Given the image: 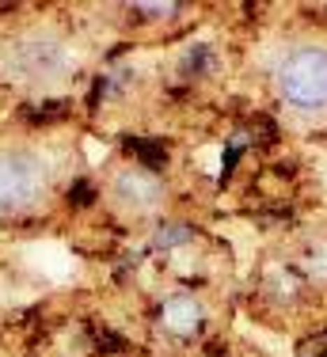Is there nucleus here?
Instances as JSON below:
<instances>
[{"instance_id":"f257e3e1","label":"nucleus","mask_w":327,"mask_h":357,"mask_svg":"<svg viewBox=\"0 0 327 357\" xmlns=\"http://www.w3.org/2000/svg\"><path fill=\"white\" fill-rule=\"evenodd\" d=\"M278 96L297 110L327 107V46H300L278 65Z\"/></svg>"},{"instance_id":"f03ea898","label":"nucleus","mask_w":327,"mask_h":357,"mask_svg":"<svg viewBox=\"0 0 327 357\" xmlns=\"http://www.w3.org/2000/svg\"><path fill=\"white\" fill-rule=\"evenodd\" d=\"M46 160L31 149H12L0 152V213H15V209L31 206L42 190H46Z\"/></svg>"},{"instance_id":"7ed1b4c3","label":"nucleus","mask_w":327,"mask_h":357,"mask_svg":"<svg viewBox=\"0 0 327 357\" xmlns=\"http://www.w3.org/2000/svg\"><path fill=\"white\" fill-rule=\"evenodd\" d=\"M110 190H115V198L122 202L126 209H133V213H145V209H152L164 198V186L157 183V175H149L145 167H126V172H118Z\"/></svg>"},{"instance_id":"20e7f679","label":"nucleus","mask_w":327,"mask_h":357,"mask_svg":"<svg viewBox=\"0 0 327 357\" xmlns=\"http://www.w3.org/2000/svg\"><path fill=\"white\" fill-rule=\"evenodd\" d=\"M12 65L20 69V76H42V73H54L61 65V42L50 38V35H31L15 46Z\"/></svg>"},{"instance_id":"39448f33","label":"nucleus","mask_w":327,"mask_h":357,"mask_svg":"<svg viewBox=\"0 0 327 357\" xmlns=\"http://www.w3.org/2000/svg\"><path fill=\"white\" fill-rule=\"evenodd\" d=\"M160 327L175 338L194 335V331L202 327V308H198V301H191V296H171V301H164Z\"/></svg>"},{"instance_id":"423d86ee","label":"nucleus","mask_w":327,"mask_h":357,"mask_svg":"<svg viewBox=\"0 0 327 357\" xmlns=\"http://www.w3.org/2000/svg\"><path fill=\"white\" fill-rule=\"evenodd\" d=\"M300 270H305L308 282H316V285L327 282V236H320V240H312L305 248V255H300Z\"/></svg>"},{"instance_id":"0eeeda50","label":"nucleus","mask_w":327,"mask_h":357,"mask_svg":"<svg viewBox=\"0 0 327 357\" xmlns=\"http://www.w3.org/2000/svg\"><path fill=\"white\" fill-rule=\"evenodd\" d=\"M130 152L145 164V172H152V167H164L168 164V149H164L160 141H149V137H133L130 141Z\"/></svg>"},{"instance_id":"6e6552de","label":"nucleus","mask_w":327,"mask_h":357,"mask_svg":"<svg viewBox=\"0 0 327 357\" xmlns=\"http://www.w3.org/2000/svg\"><path fill=\"white\" fill-rule=\"evenodd\" d=\"M183 240H191V228L187 225H168V228H160L157 232V248H175V243H183Z\"/></svg>"},{"instance_id":"1a4fd4ad","label":"nucleus","mask_w":327,"mask_h":357,"mask_svg":"<svg viewBox=\"0 0 327 357\" xmlns=\"http://www.w3.org/2000/svg\"><path fill=\"white\" fill-rule=\"evenodd\" d=\"M68 202H73V206H92V202H96L92 183H73L68 186Z\"/></svg>"},{"instance_id":"9d476101","label":"nucleus","mask_w":327,"mask_h":357,"mask_svg":"<svg viewBox=\"0 0 327 357\" xmlns=\"http://www.w3.org/2000/svg\"><path fill=\"white\" fill-rule=\"evenodd\" d=\"M99 350H103V354H122V350H126V342H122V338H115V335H107V331H103V335H99Z\"/></svg>"}]
</instances>
